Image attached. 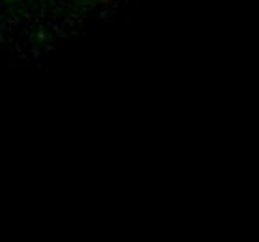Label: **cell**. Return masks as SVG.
<instances>
[]
</instances>
